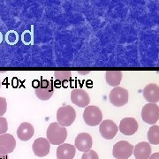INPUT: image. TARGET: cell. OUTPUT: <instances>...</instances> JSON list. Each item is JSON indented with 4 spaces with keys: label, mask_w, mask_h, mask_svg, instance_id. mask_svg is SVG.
<instances>
[{
    "label": "cell",
    "mask_w": 159,
    "mask_h": 159,
    "mask_svg": "<svg viewBox=\"0 0 159 159\" xmlns=\"http://www.w3.org/2000/svg\"><path fill=\"white\" fill-rule=\"evenodd\" d=\"M47 140L53 145H61L66 140L67 130L57 122L50 124L46 131Z\"/></svg>",
    "instance_id": "cell-1"
},
{
    "label": "cell",
    "mask_w": 159,
    "mask_h": 159,
    "mask_svg": "<svg viewBox=\"0 0 159 159\" xmlns=\"http://www.w3.org/2000/svg\"><path fill=\"white\" fill-rule=\"evenodd\" d=\"M35 96L40 100L46 101L51 99L54 93V87L51 80H41L36 81V85L34 87Z\"/></svg>",
    "instance_id": "cell-2"
},
{
    "label": "cell",
    "mask_w": 159,
    "mask_h": 159,
    "mask_svg": "<svg viewBox=\"0 0 159 159\" xmlns=\"http://www.w3.org/2000/svg\"><path fill=\"white\" fill-rule=\"evenodd\" d=\"M76 119V112L71 105L62 106L57 110V123L64 127L70 126Z\"/></svg>",
    "instance_id": "cell-3"
},
{
    "label": "cell",
    "mask_w": 159,
    "mask_h": 159,
    "mask_svg": "<svg viewBox=\"0 0 159 159\" xmlns=\"http://www.w3.org/2000/svg\"><path fill=\"white\" fill-rule=\"evenodd\" d=\"M83 120L86 124L90 126H96L102 122V113L99 107L89 105L86 107L83 111Z\"/></svg>",
    "instance_id": "cell-4"
},
{
    "label": "cell",
    "mask_w": 159,
    "mask_h": 159,
    "mask_svg": "<svg viewBox=\"0 0 159 159\" xmlns=\"http://www.w3.org/2000/svg\"><path fill=\"white\" fill-rule=\"evenodd\" d=\"M109 100L116 107H122L128 102V91L124 88L116 87L110 92Z\"/></svg>",
    "instance_id": "cell-5"
},
{
    "label": "cell",
    "mask_w": 159,
    "mask_h": 159,
    "mask_svg": "<svg viewBox=\"0 0 159 159\" xmlns=\"http://www.w3.org/2000/svg\"><path fill=\"white\" fill-rule=\"evenodd\" d=\"M142 119L145 123L155 125L159 119V106L156 103H148L142 110Z\"/></svg>",
    "instance_id": "cell-6"
},
{
    "label": "cell",
    "mask_w": 159,
    "mask_h": 159,
    "mask_svg": "<svg viewBox=\"0 0 159 159\" xmlns=\"http://www.w3.org/2000/svg\"><path fill=\"white\" fill-rule=\"evenodd\" d=\"M134 146L128 142L120 141L117 142L112 148V155L117 159H127L133 155Z\"/></svg>",
    "instance_id": "cell-7"
},
{
    "label": "cell",
    "mask_w": 159,
    "mask_h": 159,
    "mask_svg": "<svg viewBox=\"0 0 159 159\" xmlns=\"http://www.w3.org/2000/svg\"><path fill=\"white\" fill-rule=\"evenodd\" d=\"M118 130H119L118 126L112 120L106 119L100 123L99 132L102 138H104L105 140L113 139L114 137L116 136Z\"/></svg>",
    "instance_id": "cell-8"
},
{
    "label": "cell",
    "mask_w": 159,
    "mask_h": 159,
    "mask_svg": "<svg viewBox=\"0 0 159 159\" xmlns=\"http://www.w3.org/2000/svg\"><path fill=\"white\" fill-rule=\"evenodd\" d=\"M93 145V140L89 134L88 133H80L74 140V147L79 151L88 152L89 151Z\"/></svg>",
    "instance_id": "cell-9"
},
{
    "label": "cell",
    "mask_w": 159,
    "mask_h": 159,
    "mask_svg": "<svg viewBox=\"0 0 159 159\" xmlns=\"http://www.w3.org/2000/svg\"><path fill=\"white\" fill-rule=\"evenodd\" d=\"M71 101L74 104L80 108L88 107L90 102V98L89 94L83 89H75L71 92Z\"/></svg>",
    "instance_id": "cell-10"
},
{
    "label": "cell",
    "mask_w": 159,
    "mask_h": 159,
    "mask_svg": "<svg viewBox=\"0 0 159 159\" xmlns=\"http://www.w3.org/2000/svg\"><path fill=\"white\" fill-rule=\"evenodd\" d=\"M32 149H33V152L36 157H44L50 153L51 145H50V142L47 139L40 137V138H37L34 142L33 145H32Z\"/></svg>",
    "instance_id": "cell-11"
},
{
    "label": "cell",
    "mask_w": 159,
    "mask_h": 159,
    "mask_svg": "<svg viewBox=\"0 0 159 159\" xmlns=\"http://www.w3.org/2000/svg\"><path fill=\"white\" fill-rule=\"evenodd\" d=\"M119 129L124 135L130 136L134 134L138 130V123L134 118H125L120 121Z\"/></svg>",
    "instance_id": "cell-12"
},
{
    "label": "cell",
    "mask_w": 159,
    "mask_h": 159,
    "mask_svg": "<svg viewBox=\"0 0 159 159\" xmlns=\"http://www.w3.org/2000/svg\"><path fill=\"white\" fill-rule=\"evenodd\" d=\"M16 147V140L10 134H4L0 135V153H11Z\"/></svg>",
    "instance_id": "cell-13"
},
{
    "label": "cell",
    "mask_w": 159,
    "mask_h": 159,
    "mask_svg": "<svg viewBox=\"0 0 159 159\" xmlns=\"http://www.w3.org/2000/svg\"><path fill=\"white\" fill-rule=\"evenodd\" d=\"M143 97L149 103H157L159 101V86L150 83L143 89Z\"/></svg>",
    "instance_id": "cell-14"
},
{
    "label": "cell",
    "mask_w": 159,
    "mask_h": 159,
    "mask_svg": "<svg viewBox=\"0 0 159 159\" xmlns=\"http://www.w3.org/2000/svg\"><path fill=\"white\" fill-rule=\"evenodd\" d=\"M133 154L136 159H148L151 154V147L148 142H139L134 147Z\"/></svg>",
    "instance_id": "cell-15"
},
{
    "label": "cell",
    "mask_w": 159,
    "mask_h": 159,
    "mask_svg": "<svg viewBox=\"0 0 159 159\" xmlns=\"http://www.w3.org/2000/svg\"><path fill=\"white\" fill-rule=\"evenodd\" d=\"M76 148L74 145L63 143L57 148L56 155L57 159H73L75 156Z\"/></svg>",
    "instance_id": "cell-16"
},
{
    "label": "cell",
    "mask_w": 159,
    "mask_h": 159,
    "mask_svg": "<svg viewBox=\"0 0 159 159\" xmlns=\"http://www.w3.org/2000/svg\"><path fill=\"white\" fill-rule=\"evenodd\" d=\"M34 133V129L33 125L29 122H23L18 127L17 136L20 141L27 142V141H29L33 137Z\"/></svg>",
    "instance_id": "cell-17"
},
{
    "label": "cell",
    "mask_w": 159,
    "mask_h": 159,
    "mask_svg": "<svg viewBox=\"0 0 159 159\" xmlns=\"http://www.w3.org/2000/svg\"><path fill=\"white\" fill-rule=\"evenodd\" d=\"M123 74L120 71H108L105 73L106 82L111 87H118L122 80Z\"/></svg>",
    "instance_id": "cell-18"
},
{
    "label": "cell",
    "mask_w": 159,
    "mask_h": 159,
    "mask_svg": "<svg viewBox=\"0 0 159 159\" xmlns=\"http://www.w3.org/2000/svg\"><path fill=\"white\" fill-rule=\"evenodd\" d=\"M54 78L58 85L66 86L71 80L72 73L70 71H56L54 73Z\"/></svg>",
    "instance_id": "cell-19"
},
{
    "label": "cell",
    "mask_w": 159,
    "mask_h": 159,
    "mask_svg": "<svg viewBox=\"0 0 159 159\" xmlns=\"http://www.w3.org/2000/svg\"><path fill=\"white\" fill-rule=\"evenodd\" d=\"M148 140L150 144L158 145L159 144V126L152 125L148 132Z\"/></svg>",
    "instance_id": "cell-20"
},
{
    "label": "cell",
    "mask_w": 159,
    "mask_h": 159,
    "mask_svg": "<svg viewBox=\"0 0 159 159\" xmlns=\"http://www.w3.org/2000/svg\"><path fill=\"white\" fill-rule=\"evenodd\" d=\"M19 40V35L15 31H10L6 36V42L10 44H16Z\"/></svg>",
    "instance_id": "cell-21"
},
{
    "label": "cell",
    "mask_w": 159,
    "mask_h": 159,
    "mask_svg": "<svg viewBox=\"0 0 159 159\" xmlns=\"http://www.w3.org/2000/svg\"><path fill=\"white\" fill-rule=\"evenodd\" d=\"M8 130V123L7 120L3 117H0V135L6 134Z\"/></svg>",
    "instance_id": "cell-22"
},
{
    "label": "cell",
    "mask_w": 159,
    "mask_h": 159,
    "mask_svg": "<svg viewBox=\"0 0 159 159\" xmlns=\"http://www.w3.org/2000/svg\"><path fill=\"white\" fill-rule=\"evenodd\" d=\"M81 159H99L98 154L95 150H89L82 155Z\"/></svg>",
    "instance_id": "cell-23"
},
{
    "label": "cell",
    "mask_w": 159,
    "mask_h": 159,
    "mask_svg": "<svg viewBox=\"0 0 159 159\" xmlns=\"http://www.w3.org/2000/svg\"><path fill=\"white\" fill-rule=\"evenodd\" d=\"M7 109V102L5 97H0V117H2L6 112Z\"/></svg>",
    "instance_id": "cell-24"
},
{
    "label": "cell",
    "mask_w": 159,
    "mask_h": 159,
    "mask_svg": "<svg viewBox=\"0 0 159 159\" xmlns=\"http://www.w3.org/2000/svg\"><path fill=\"white\" fill-rule=\"evenodd\" d=\"M31 40V37H30V34L29 33H25L24 35H23V42L25 43H29Z\"/></svg>",
    "instance_id": "cell-25"
},
{
    "label": "cell",
    "mask_w": 159,
    "mask_h": 159,
    "mask_svg": "<svg viewBox=\"0 0 159 159\" xmlns=\"http://www.w3.org/2000/svg\"><path fill=\"white\" fill-rule=\"evenodd\" d=\"M148 159H159V152L152 154V155L149 157V158Z\"/></svg>",
    "instance_id": "cell-26"
},
{
    "label": "cell",
    "mask_w": 159,
    "mask_h": 159,
    "mask_svg": "<svg viewBox=\"0 0 159 159\" xmlns=\"http://www.w3.org/2000/svg\"><path fill=\"white\" fill-rule=\"evenodd\" d=\"M0 159H8V156L5 154L0 153Z\"/></svg>",
    "instance_id": "cell-27"
},
{
    "label": "cell",
    "mask_w": 159,
    "mask_h": 159,
    "mask_svg": "<svg viewBox=\"0 0 159 159\" xmlns=\"http://www.w3.org/2000/svg\"><path fill=\"white\" fill-rule=\"evenodd\" d=\"M79 74H89V72H79Z\"/></svg>",
    "instance_id": "cell-28"
},
{
    "label": "cell",
    "mask_w": 159,
    "mask_h": 159,
    "mask_svg": "<svg viewBox=\"0 0 159 159\" xmlns=\"http://www.w3.org/2000/svg\"><path fill=\"white\" fill-rule=\"evenodd\" d=\"M1 42H2V35H1V33H0V43H1Z\"/></svg>",
    "instance_id": "cell-29"
},
{
    "label": "cell",
    "mask_w": 159,
    "mask_h": 159,
    "mask_svg": "<svg viewBox=\"0 0 159 159\" xmlns=\"http://www.w3.org/2000/svg\"><path fill=\"white\" fill-rule=\"evenodd\" d=\"M0 88H1V81H0Z\"/></svg>",
    "instance_id": "cell-30"
}]
</instances>
